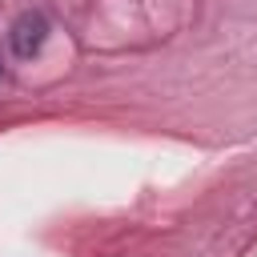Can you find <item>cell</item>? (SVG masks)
<instances>
[{"label":"cell","instance_id":"1","mask_svg":"<svg viewBox=\"0 0 257 257\" xmlns=\"http://www.w3.org/2000/svg\"><path fill=\"white\" fill-rule=\"evenodd\" d=\"M44 40H48V20H44L40 12H20L16 24H12V32H8L12 52H16L20 60H28V56H36V52L44 48Z\"/></svg>","mask_w":257,"mask_h":257}]
</instances>
